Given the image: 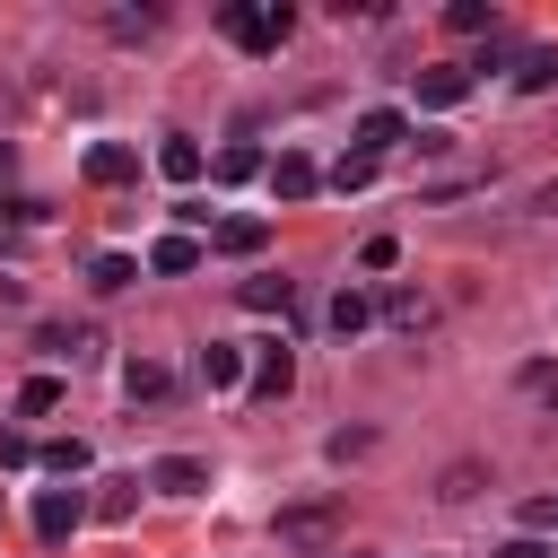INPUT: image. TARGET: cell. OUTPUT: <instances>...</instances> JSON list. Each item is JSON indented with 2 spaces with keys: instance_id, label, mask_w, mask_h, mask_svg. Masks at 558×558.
Returning <instances> with one entry per match:
<instances>
[{
  "instance_id": "cell-28",
  "label": "cell",
  "mask_w": 558,
  "mask_h": 558,
  "mask_svg": "<svg viewBox=\"0 0 558 558\" xmlns=\"http://www.w3.org/2000/svg\"><path fill=\"white\" fill-rule=\"evenodd\" d=\"M323 453H331V462H357V453H375V427H340Z\"/></svg>"
},
{
  "instance_id": "cell-33",
  "label": "cell",
  "mask_w": 558,
  "mask_h": 558,
  "mask_svg": "<svg viewBox=\"0 0 558 558\" xmlns=\"http://www.w3.org/2000/svg\"><path fill=\"white\" fill-rule=\"evenodd\" d=\"M323 558H366V549H323Z\"/></svg>"
},
{
  "instance_id": "cell-14",
  "label": "cell",
  "mask_w": 558,
  "mask_h": 558,
  "mask_svg": "<svg viewBox=\"0 0 558 558\" xmlns=\"http://www.w3.org/2000/svg\"><path fill=\"white\" fill-rule=\"evenodd\" d=\"M201 384H209V392H235V384H244V340H209V349H201Z\"/></svg>"
},
{
  "instance_id": "cell-29",
  "label": "cell",
  "mask_w": 558,
  "mask_h": 558,
  "mask_svg": "<svg viewBox=\"0 0 558 558\" xmlns=\"http://www.w3.org/2000/svg\"><path fill=\"white\" fill-rule=\"evenodd\" d=\"M105 26H113V35H122V44H140V35H148V26H157V9H113V17H105Z\"/></svg>"
},
{
  "instance_id": "cell-6",
  "label": "cell",
  "mask_w": 558,
  "mask_h": 558,
  "mask_svg": "<svg viewBox=\"0 0 558 558\" xmlns=\"http://www.w3.org/2000/svg\"><path fill=\"white\" fill-rule=\"evenodd\" d=\"M401 140H410V113H392V105H366V113H357V157H375V166H384Z\"/></svg>"
},
{
  "instance_id": "cell-7",
  "label": "cell",
  "mask_w": 558,
  "mask_h": 558,
  "mask_svg": "<svg viewBox=\"0 0 558 558\" xmlns=\"http://www.w3.org/2000/svg\"><path fill=\"white\" fill-rule=\"evenodd\" d=\"M471 87H480V78H471L462 61H436V70H418V105H427V113H453Z\"/></svg>"
},
{
  "instance_id": "cell-5",
  "label": "cell",
  "mask_w": 558,
  "mask_h": 558,
  "mask_svg": "<svg viewBox=\"0 0 558 558\" xmlns=\"http://www.w3.org/2000/svg\"><path fill=\"white\" fill-rule=\"evenodd\" d=\"M78 523H87V497H78V488H44V497H35V541H44V549H61Z\"/></svg>"
},
{
  "instance_id": "cell-10",
  "label": "cell",
  "mask_w": 558,
  "mask_h": 558,
  "mask_svg": "<svg viewBox=\"0 0 558 558\" xmlns=\"http://www.w3.org/2000/svg\"><path fill=\"white\" fill-rule=\"evenodd\" d=\"M201 166H209V157H201L192 131H166V140H157V174H166V183H201Z\"/></svg>"
},
{
  "instance_id": "cell-24",
  "label": "cell",
  "mask_w": 558,
  "mask_h": 558,
  "mask_svg": "<svg viewBox=\"0 0 558 558\" xmlns=\"http://www.w3.org/2000/svg\"><path fill=\"white\" fill-rule=\"evenodd\" d=\"M445 26H453V35H497V9H488V0H453Z\"/></svg>"
},
{
  "instance_id": "cell-17",
  "label": "cell",
  "mask_w": 558,
  "mask_h": 558,
  "mask_svg": "<svg viewBox=\"0 0 558 558\" xmlns=\"http://www.w3.org/2000/svg\"><path fill=\"white\" fill-rule=\"evenodd\" d=\"M366 323H375V296H366V288H340V296H331V331H340V340H357Z\"/></svg>"
},
{
  "instance_id": "cell-31",
  "label": "cell",
  "mask_w": 558,
  "mask_h": 558,
  "mask_svg": "<svg viewBox=\"0 0 558 558\" xmlns=\"http://www.w3.org/2000/svg\"><path fill=\"white\" fill-rule=\"evenodd\" d=\"M357 262H366V270H392V262H401V244H392V235H366V253H357Z\"/></svg>"
},
{
  "instance_id": "cell-4",
  "label": "cell",
  "mask_w": 558,
  "mask_h": 558,
  "mask_svg": "<svg viewBox=\"0 0 558 558\" xmlns=\"http://www.w3.org/2000/svg\"><path fill=\"white\" fill-rule=\"evenodd\" d=\"M288 384H296L288 340H262V349H253V366H244V392H253V401H288Z\"/></svg>"
},
{
  "instance_id": "cell-22",
  "label": "cell",
  "mask_w": 558,
  "mask_h": 558,
  "mask_svg": "<svg viewBox=\"0 0 558 558\" xmlns=\"http://www.w3.org/2000/svg\"><path fill=\"white\" fill-rule=\"evenodd\" d=\"M44 410H61V375H26L17 384V418H44Z\"/></svg>"
},
{
  "instance_id": "cell-20",
  "label": "cell",
  "mask_w": 558,
  "mask_h": 558,
  "mask_svg": "<svg viewBox=\"0 0 558 558\" xmlns=\"http://www.w3.org/2000/svg\"><path fill=\"white\" fill-rule=\"evenodd\" d=\"M262 166H270V157H262L253 140H235V148H218V166H209V174H218V183H253Z\"/></svg>"
},
{
  "instance_id": "cell-12",
  "label": "cell",
  "mask_w": 558,
  "mask_h": 558,
  "mask_svg": "<svg viewBox=\"0 0 558 558\" xmlns=\"http://www.w3.org/2000/svg\"><path fill=\"white\" fill-rule=\"evenodd\" d=\"M209 244H218V253H235V262H253V253L270 244V218H218V227H209Z\"/></svg>"
},
{
  "instance_id": "cell-13",
  "label": "cell",
  "mask_w": 558,
  "mask_h": 558,
  "mask_svg": "<svg viewBox=\"0 0 558 558\" xmlns=\"http://www.w3.org/2000/svg\"><path fill=\"white\" fill-rule=\"evenodd\" d=\"M392 331H427L436 323V305H427V288H384V305H375Z\"/></svg>"
},
{
  "instance_id": "cell-2",
  "label": "cell",
  "mask_w": 558,
  "mask_h": 558,
  "mask_svg": "<svg viewBox=\"0 0 558 558\" xmlns=\"http://www.w3.org/2000/svg\"><path fill=\"white\" fill-rule=\"evenodd\" d=\"M218 26H227L244 52H279L296 17H288V9H253V0H227V9H218Z\"/></svg>"
},
{
  "instance_id": "cell-8",
  "label": "cell",
  "mask_w": 558,
  "mask_h": 558,
  "mask_svg": "<svg viewBox=\"0 0 558 558\" xmlns=\"http://www.w3.org/2000/svg\"><path fill=\"white\" fill-rule=\"evenodd\" d=\"M235 305H244V314H288V305H296V279L253 270V279H235Z\"/></svg>"
},
{
  "instance_id": "cell-3",
  "label": "cell",
  "mask_w": 558,
  "mask_h": 558,
  "mask_svg": "<svg viewBox=\"0 0 558 558\" xmlns=\"http://www.w3.org/2000/svg\"><path fill=\"white\" fill-rule=\"evenodd\" d=\"M262 183H270V201H314V192H323V166H314L305 148H279V157L262 166Z\"/></svg>"
},
{
  "instance_id": "cell-32",
  "label": "cell",
  "mask_w": 558,
  "mask_h": 558,
  "mask_svg": "<svg viewBox=\"0 0 558 558\" xmlns=\"http://www.w3.org/2000/svg\"><path fill=\"white\" fill-rule=\"evenodd\" d=\"M497 558H558V549H549V541H532V532H514V541H506Z\"/></svg>"
},
{
  "instance_id": "cell-1",
  "label": "cell",
  "mask_w": 558,
  "mask_h": 558,
  "mask_svg": "<svg viewBox=\"0 0 558 558\" xmlns=\"http://www.w3.org/2000/svg\"><path fill=\"white\" fill-rule=\"evenodd\" d=\"M331 532H340V506L331 497H296V506L270 514V541L279 549H331Z\"/></svg>"
},
{
  "instance_id": "cell-16",
  "label": "cell",
  "mask_w": 558,
  "mask_h": 558,
  "mask_svg": "<svg viewBox=\"0 0 558 558\" xmlns=\"http://www.w3.org/2000/svg\"><path fill=\"white\" fill-rule=\"evenodd\" d=\"M140 506V471H113V480H96V497H87V514H105V523H122Z\"/></svg>"
},
{
  "instance_id": "cell-18",
  "label": "cell",
  "mask_w": 558,
  "mask_h": 558,
  "mask_svg": "<svg viewBox=\"0 0 558 558\" xmlns=\"http://www.w3.org/2000/svg\"><path fill=\"white\" fill-rule=\"evenodd\" d=\"M122 392H131V401H166V392H174V375H166L157 357H131V366H122Z\"/></svg>"
},
{
  "instance_id": "cell-26",
  "label": "cell",
  "mask_w": 558,
  "mask_h": 558,
  "mask_svg": "<svg viewBox=\"0 0 558 558\" xmlns=\"http://www.w3.org/2000/svg\"><path fill=\"white\" fill-rule=\"evenodd\" d=\"M35 462H44L52 480H70V471H87V445H78V436H52V445H44Z\"/></svg>"
},
{
  "instance_id": "cell-27",
  "label": "cell",
  "mask_w": 558,
  "mask_h": 558,
  "mask_svg": "<svg viewBox=\"0 0 558 558\" xmlns=\"http://www.w3.org/2000/svg\"><path fill=\"white\" fill-rule=\"evenodd\" d=\"M523 401H541L558 418V366H523Z\"/></svg>"
},
{
  "instance_id": "cell-9",
  "label": "cell",
  "mask_w": 558,
  "mask_h": 558,
  "mask_svg": "<svg viewBox=\"0 0 558 558\" xmlns=\"http://www.w3.org/2000/svg\"><path fill=\"white\" fill-rule=\"evenodd\" d=\"M148 488H166V497H201V488H209V462H192V453H157V462H148Z\"/></svg>"
},
{
  "instance_id": "cell-23",
  "label": "cell",
  "mask_w": 558,
  "mask_h": 558,
  "mask_svg": "<svg viewBox=\"0 0 558 558\" xmlns=\"http://www.w3.org/2000/svg\"><path fill=\"white\" fill-rule=\"evenodd\" d=\"M480 488H488V462H453V471L436 480V497H445V506H462V497H480Z\"/></svg>"
},
{
  "instance_id": "cell-19",
  "label": "cell",
  "mask_w": 558,
  "mask_h": 558,
  "mask_svg": "<svg viewBox=\"0 0 558 558\" xmlns=\"http://www.w3.org/2000/svg\"><path fill=\"white\" fill-rule=\"evenodd\" d=\"M514 87H523V96H541V87H558V44H532V52L514 61Z\"/></svg>"
},
{
  "instance_id": "cell-30",
  "label": "cell",
  "mask_w": 558,
  "mask_h": 558,
  "mask_svg": "<svg viewBox=\"0 0 558 558\" xmlns=\"http://www.w3.org/2000/svg\"><path fill=\"white\" fill-rule=\"evenodd\" d=\"M35 340H44V349H52V357H78V340H87V331H70V323H44V331H35Z\"/></svg>"
},
{
  "instance_id": "cell-21",
  "label": "cell",
  "mask_w": 558,
  "mask_h": 558,
  "mask_svg": "<svg viewBox=\"0 0 558 558\" xmlns=\"http://www.w3.org/2000/svg\"><path fill=\"white\" fill-rule=\"evenodd\" d=\"M87 279H96V296H122V288L140 279V262H131V253H96V270H87Z\"/></svg>"
},
{
  "instance_id": "cell-25",
  "label": "cell",
  "mask_w": 558,
  "mask_h": 558,
  "mask_svg": "<svg viewBox=\"0 0 558 558\" xmlns=\"http://www.w3.org/2000/svg\"><path fill=\"white\" fill-rule=\"evenodd\" d=\"M375 174H384V166H375V157H357V148H349V157H340V166H331V174H323V183H331V192H366V183H375Z\"/></svg>"
},
{
  "instance_id": "cell-15",
  "label": "cell",
  "mask_w": 558,
  "mask_h": 558,
  "mask_svg": "<svg viewBox=\"0 0 558 558\" xmlns=\"http://www.w3.org/2000/svg\"><path fill=\"white\" fill-rule=\"evenodd\" d=\"M148 270H157V279L201 270V235H157V244H148Z\"/></svg>"
},
{
  "instance_id": "cell-11",
  "label": "cell",
  "mask_w": 558,
  "mask_h": 558,
  "mask_svg": "<svg viewBox=\"0 0 558 558\" xmlns=\"http://www.w3.org/2000/svg\"><path fill=\"white\" fill-rule=\"evenodd\" d=\"M131 174H140V148H122V140H96V148H87V183L113 192V183H131Z\"/></svg>"
}]
</instances>
